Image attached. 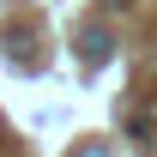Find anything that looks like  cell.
<instances>
[{"mask_svg":"<svg viewBox=\"0 0 157 157\" xmlns=\"http://www.w3.org/2000/svg\"><path fill=\"white\" fill-rule=\"evenodd\" d=\"M78 48H85V60H91V67H97V60H109V55H115V42L103 36V30H85V36H78Z\"/></svg>","mask_w":157,"mask_h":157,"instance_id":"6da1fadb","label":"cell"},{"mask_svg":"<svg viewBox=\"0 0 157 157\" xmlns=\"http://www.w3.org/2000/svg\"><path fill=\"white\" fill-rule=\"evenodd\" d=\"M78 157H109V151H103V145H85V151H78Z\"/></svg>","mask_w":157,"mask_h":157,"instance_id":"7a4b0ae2","label":"cell"}]
</instances>
